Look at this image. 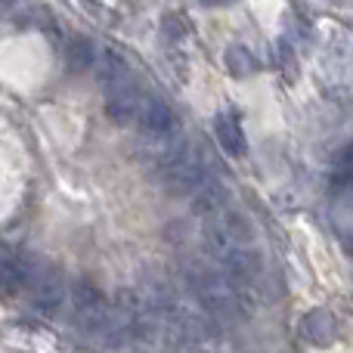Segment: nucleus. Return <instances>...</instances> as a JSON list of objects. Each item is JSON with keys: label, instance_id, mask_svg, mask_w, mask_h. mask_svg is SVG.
Segmentation results:
<instances>
[{"label": "nucleus", "instance_id": "nucleus-1", "mask_svg": "<svg viewBox=\"0 0 353 353\" xmlns=\"http://www.w3.org/2000/svg\"><path fill=\"white\" fill-rule=\"evenodd\" d=\"M186 285L199 301L201 313L214 323H245L254 310V288L220 270L211 257L189 263Z\"/></svg>", "mask_w": 353, "mask_h": 353}, {"label": "nucleus", "instance_id": "nucleus-2", "mask_svg": "<svg viewBox=\"0 0 353 353\" xmlns=\"http://www.w3.org/2000/svg\"><path fill=\"white\" fill-rule=\"evenodd\" d=\"M208 180V168H205V159H201L195 149L189 146H176L168 152V159L161 161V183L171 195H192L201 183Z\"/></svg>", "mask_w": 353, "mask_h": 353}, {"label": "nucleus", "instance_id": "nucleus-3", "mask_svg": "<svg viewBox=\"0 0 353 353\" xmlns=\"http://www.w3.org/2000/svg\"><path fill=\"white\" fill-rule=\"evenodd\" d=\"M25 292H28V307L37 316H56L68 298V282L59 267L47 263V267L34 270V276H31Z\"/></svg>", "mask_w": 353, "mask_h": 353}, {"label": "nucleus", "instance_id": "nucleus-4", "mask_svg": "<svg viewBox=\"0 0 353 353\" xmlns=\"http://www.w3.org/2000/svg\"><path fill=\"white\" fill-rule=\"evenodd\" d=\"M72 313H74V323L87 332H103L105 323H109V313L112 304L90 279H78L72 288Z\"/></svg>", "mask_w": 353, "mask_h": 353}, {"label": "nucleus", "instance_id": "nucleus-5", "mask_svg": "<svg viewBox=\"0 0 353 353\" xmlns=\"http://www.w3.org/2000/svg\"><path fill=\"white\" fill-rule=\"evenodd\" d=\"M109 90V99H105V115H109V121L115 124H134L137 115H140V105H143V90H140V81H134V74L124 81H118V84L105 87Z\"/></svg>", "mask_w": 353, "mask_h": 353}, {"label": "nucleus", "instance_id": "nucleus-6", "mask_svg": "<svg viewBox=\"0 0 353 353\" xmlns=\"http://www.w3.org/2000/svg\"><path fill=\"white\" fill-rule=\"evenodd\" d=\"M34 270H37V263L25 251H12L0 245V294H6V298L22 294L28 288Z\"/></svg>", "mask_w": 353, "mask_h": 353}, {"label": "nucleus", "instance_id": "nucleus-7", "mask_svg": "<svg viewBox=\"0 0 353 353\" xmlns=\"http://www.w3.org/2000/svg\"><path fill=\"white\" fill-rule=\"evenodd\" d=\"M137 124H140L143 137H149V140H171L176 134V112L165 99L146 97L140 105V115H137Z\"/></svg>", "mask_w": 353, "mask_h": 353}, {"label": "nucleus", "instance_id": "nucleus-8", "mask_svg": "<svg viewBox=\"0 0 353 353\" xmlns=\"http://www.w3.org/2000/svg\"><path fill=\"white\" fill-rule=\"evenodd\" d=\"M338 335V325H335V316L329 310H310L304 313L301 319V338L313 347H329Z\"/></svg>", "mask_w": 353, "mask_h": 353}, {"label": "nucleus", "instance_id": "nucleus-9", "mask_svg": "<svg viewBox=\"0 0 353 353\" xmlns=\"http://www.w3.org/2000/svg\"><path fill=\"white\" fill-rule=\"evenodd\" d=\"M214 134H217L220 146L230 155H236V159H242V155L248 152V140H245L242 121H239L232 112H220V115L214 118Z\"/></svg>", "mask_w": 353, "mask_h": 353}, {"label": "nucleus", "instance_id": "nucleus-10", "mask_svg": "<svg viewBox=\"0 0 353 353\" xmlns=\"http://www.w3.org/2000/svg\"><path fill=\"white\" fill-rule=\"evenodd\" d=\"M189 199H192V211L199 214V217H211V214L223 211V208L230 205V192H226L223 183H217L214 176H208Z\"/></svg>", "mask_w": 353, "mask_h": 353}, {"label": "nucleus", "instance_id": "nucleus-11", "mask_svg": "<svg viewBox=\"0 0 353 353\" xmlns=\"http://www.w3.org/2000/svg\"><path fill=\"white\" fill-rule=\"evenodd\" d=\"M97 74H99V84L112 87V84H118V81L130 78V68H128V62L115 53V50H105V53L99 56V62H97Z\"/></svg>", "mask_w": 353, "mask_h": 353}, {"label": "nucleus", "instance_id": "nucleus-12", "mask_svg": "<svg viewBox=\"0 0 353 353\" xmlns=\"http://www.w3.org/2000/svg\"><path fill=\"white\" fill-rule=\"evenodd\" d=\"M226 68H230V74H236V78H245V74H254L257 68H261V62H257V56L251 53L245 43H232V47L226 50Z\"/></svg>", "mask_w": 353, "mask_h": 353}, {"label": "nucleus", "instance_id": "nucleus-13", "mask_svg": "<svg viewBox=\"0 0 353 353\" xmlns=\"http://www.w3.org/2000/svg\"><path fill=\"white\" fill-rule=\"evenodd\" d=\"M68 68L72 72H84V68H90L93 62V43L87 41V37H72V43H68Z\"/></svg>", "mask_w": 353, "mask_h": 353}, {"label": "nucleus", "instance_id": "nucleus-14", "mask_svg": "<svg viewBox=\"0 0 353 353\" xmlns=\"http://www.w3.org/2000/svg\"><path fill=\"white\" fill-rule=\"evenodd\" d=\"M161 34H165L168 41H186L189 37L186 16H180V12H165V16H161Z\"/></svg>", "mask_w": 353, "mask_h": 353}, {"label": "nucleus", "instance_id": "nucleus-15", "mask_svg": "<svg viewBox=\"0 0 353 353\" xmlns=\"http://www.w3.org/2000/svg\"><path fill=\"white\" fill-rule=\"evenodd\" d=\"M22 3V0H0V22H3L6 16H12V10Z\"/></svg>", "mask_w": 353, "mask_h": 353}, {"label": "nucleus", "instance_id": "nucleus-16", "mask_svg": "<svg viewBox=\"0 0 353 353\" xmlns=\"http://www.w3.org/2000/svg\"><path fill=\"white\" fill-rule=\"evenodd\" d=\"M205 6H230V3H236V0H201Z\"/></svg>", "mask_w": 353, "mask_h": 353}, {"label": "nucleus", "instance_id": "nucleus-17", "mask_svg": "<svg viewBox=\"0 0 353 353\" xmlns=\"http://www.w3.org/2000/svg\"><path fill=\"white\" fill-rule=\"evenodd\" d=\"M350 257H353V248H350Z\"/></svg>", "mask_w": 353, "mask_h": 353}]
</instances>
